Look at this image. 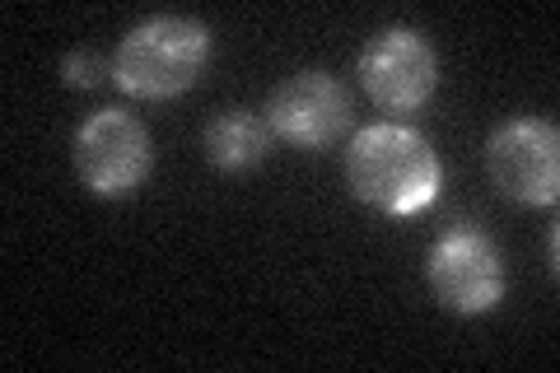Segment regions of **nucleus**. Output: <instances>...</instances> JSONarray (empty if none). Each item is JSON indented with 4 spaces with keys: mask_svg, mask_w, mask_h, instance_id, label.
I'll list each match as a JSON object with an SVG mask.
<instances>
[{
    "mask_svg": "<svg viewBox=\"0 0 560 373\" xmlns=\"http://www.w3.org/2000/svg\"><path fill=\"white\" fill-rule=\"evenodd\" d=\"M425 280L448 313L481 317L490 308H500L504 290H510V266H504L500 243L486 229L458 224L434 238L425 257Z\"/></svg>",
    "mask_w": 560,
    "mask_h": 373,
    "instance_id": "4",
    "label": "nucleus"
},
{
    "mask_svg": "<svg viewBox=\"0 0 560 373\" xmlns=\"http://www.w3.org/2000/svg\"><path fill=\"white\" fill-rule=\"evenodd\" d=\"M271 140L276 136L267 127V117H257L248 108H220L215 117L206 121L201 145H206V159L220 173H248V168H257L261 159H267Z\"/></svg>",
    "mask_w": 560,
    "mask_h": 373,
    "instance_id": "8",
    "label": "nucleus"
},
{
    "mask_svg": "<svg viewBox=\"0 0 560 373\" xmlns=\"http://www.w3.org/2000/svg\"><path fill=\"white\" fill-rule=\"evenodd\" d=\"M346 183L350 191L388 220H411L440 201L444 164L434 145L416 127L401 121H374L355 131L346 150Z\"/></svg>",
    "mask_w": 560,
    "mask_h": 373,
    "instance_id": "1",
    "label": "nucleus"
},
{
    "mask_svg": "<svg viewBox=\"0 0 560 373\" xmlns=\"http://www.w3.org/2000/svg\"><path fill=\"white\" fill-rule=\"evenodd\" d=\"M440 84V57L430 38L411 24L374 33L360 51V89L383 113H420Z\"/></svg>",
    "mask_w": 560,
    "mask_h": 373,
    "instance_id": "6",
    "label": "nucleus"
},
{
    "mask_svg": "<svg viewBox=\"0 0 560 373\" xmlns=\"http://www.w3.org/2000/svg\"><path fill=\"white\" fill-rule=\"evenodd\" d=\"M267 127L294 150H327L350 127V94L327 70H294L267 98Z\"/></svg>",
    "mask_w": 560,
    "mask_h": 373,
    "instance_id": "7",
    "label": "nucleus"
},
{
    "mask_svg": "<svg viewBox=\"0 0 560 373\" xmlns=\"http://www.w3.org/2000/svg\"><path fill=\"white\" fill-rule=\"evenodd\" d=\"M210 47H215V38H210L206 24L187 20V14H160V20L136 24L117 43L113 84L145 103L178 98L201 80Z\"/></svg>",
    "mask_w": 560,
    "mask_h": 373,
    "instance_id": "2",
    "label": "nucleus"
},
{
    "mask_svg": "<svg viewBox=\"0 0 560 373\" xmlns=\"http://www.w3.org/2000/svg\"><path fill=\"white\" fill-rule=\"evenodd\" d=\"M70 159H75L80 183L103 201L136 197L154 173V140L145 121L127 108H98L80 121L75 140H70Z\"/></svg>",
    "mask_w": 560,
    "mask_h": 373,
    "instance_id": "3",
    "label": "nucleus"
},
{
    "mask_svg": "<svg viewBox=\"0 0 560 373\" xmlns=\"http://www.w3.org/2000/svg\"><path fill=\"white\" fill-rule=\"evenodd\" d=\"M486 168L504 197L518 206H556L560 197V131L556 121L514 117L490 131L486 140Z\"/></svg>",
    "mask_w": 560,
    "mask_h": 373,
    "instance_id": "5",
    "label": "nucleus"
},
{
    "mask_svg": "<svg viewBox=\"0 0 560 373\" xmlns=\"http://www.w3.org/2000/svg\"><path fill=\"white\" fill-rule=\"evenodd\" d=\"M108 75H113V66L103 61L94 47H80V51H70V57L61 61V80L70 89H98Z\"/></svg>",
    "mask_w": 560,
    "mask_h": 373,
    "instance_id": "9",
    "label": "nucleus"
}]
</instances>
